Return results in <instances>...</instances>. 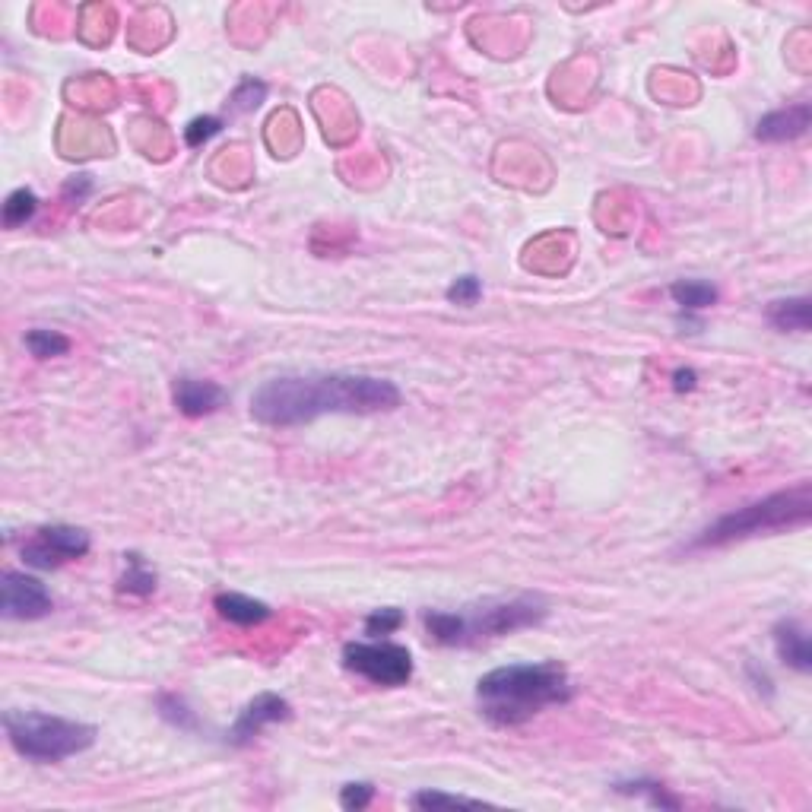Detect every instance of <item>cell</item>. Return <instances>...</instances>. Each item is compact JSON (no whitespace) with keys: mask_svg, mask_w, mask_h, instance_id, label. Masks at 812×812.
I'll use <instances>...</instances> for the list:
<instances>
[{"mask_svg":"<svg viewBox=\"0 0 812 812\" xmlns=\"http://www.w3.org/2000/svg\"><path fill=\"white\" fill-rule=\"evenodd\" d=\"M809 118H812V108L806 102L800 105H790V108H781V112H771L759 121L755 127V137L762 143H784V140H797L806 134L809 127Z\"/></svg>","mask_w":812,"mask_h":812,"instance_id":"8fae6325","label":"cell"},{"mask_svg":"<svg viewBox=\"0 0 812 812\" xmlns=\"http://www.w3.org/2000/svg\"><path fill=\"white\" fill-rule=\"evenodd\" d=\"M571 679L562 663H511L486 673L476 686L479 711L495 727H521L543 708L565 705Z\"/></svg>","mask_w":812,"mask_h":812,"instance_id":"7a4b0ae2","label":"cell"},{"mask_svg":"<svg viewBox=\"0 0 812 812\" xmlns=\"http://www.w3.org/2000/svg\"><path fill=\"white\" fill-rule=\"evenodd\" d=\"M343 667L375 686L397 689L413 676V657L394 641H353L343 648Z\"/></svg>","mask_w":812,"mask_h":812,"instance_id":"8992f818","label":"cell"},{"mask_svg":"<svg viewBox=\"0 0 812 812\" xmlns=\"http://www.w3.org/2000/svg\"><path fill=\"white\" fill-rule=\"evenodd\" d=\"M292 717V708H289V701L280 698V695H273V692H264V695H257L254 701H248V708L238 714V721L232 724L229 730V743L232 746H248L254 736H261L264 727L270 724H280V721H289Z\"/></svg>","mask_w":812,"mask_h":812,"instance_id":"9c48e42d","label":"cell"},{"mask_svg":"<svg viewBox=\"0 0 812 812\" xmlns=\"http://www.w3.org/2000/svg\"><path fill=\"white\" fill-rule=\"evenodd\" d=\"M35 210H39V197H35V191L29 188H16L7 203H4V226L7 229H20L26 226L29 219L35 216Z\"/></svg>","mask_w":812,"mask_h":812,"instance_id":"e0dca14e","label":"cell"},{"mask_svg":"<svg viewBox=\"0 0 812 812\" xmlns=\"http://www.w3.org/2000/svg\"><path fill=\"white\" fill-rule=\"evenodd\" d=\"M774 648H778V657L787 667H793L797 673L812 670V644L797 619H781L774 625Z\"/></svg>","mask_w":812,"mask_h":812,"instance_id":"7c38bea8","label":"cell"},{"mask_svg":"<svg viewBox=\"0 0 812 812\" xmlns=\"http://www.w3.org/2000/svg\"><path fill=\"white\" fill-rule=\"evenodd\" d=\"M416 809H445V806H489L483 800H470V797H454V793H438V790H422L410 800Z\"/></svg>","mask_w":812,"mask_h":812,"instance_id":"ffe728a7","label":"cell"},{"mask_svg":"<svg viewBox=\"0 0 812 812\" xmlns=\"http://www.w3.org/2000/svg\"><path fill=\"white\" fill-rule=\"evenodd\" d=\"M216 613L223 616L226 622L248 629V625H261L264 619H270L273 609L267 603H261V600L245 597V594H219L216 597Z\"/></svg>","mask_w":812,"mask_h":812,"instance_id":"4fadbf2b","label":"cell"},{"mask_svg":"<svg viewBox=\"0 0 812 812\" xmlns=\"http://www.w3.org/2000/svg\"><path fill=\"white\" fill-rule=\"evenodd\" d=\"M372 800H375V787H372V784H365V781H359V784H346V787L340 790V806H343V809H365Z\"/></svg>","mask_w":812,"mask_h":812,"instance_id":"484cf974","label":"cell"},{"mask_svg":"<svg viewBox=\"0 0 812 812\" xmlns=\"http://www.w3.org/2000/svg\"><path fill=\"white\" fill-rule=\"evenodd\" d=\"M124 559H127V571L118 581V590L121 594H134V597H150L156 590V571L146 565L143 556H137V552H131V556H124Z\"/></svg>","mask_w":812,"mask_h":812,"instance_id":"9a60e30c","label":"cell"},{"mask_svg":"<svg viewBox=\"0 0 812 812\" xmlns=\"http://www.w3.org/2000/svg\"><path fill=\"white\" fill-rule=\"evenodd\" d=\"M159 708H162V717L165 721H172V724H178V727H184V730H191L197 721H194V714L188 711V705H184L181 698H175V695H165L162 701H159Z\"/></svg>","mask_w":812,"mask_h":812,"instance_id":"d4e9b609","label":"cell"},{"mask_svg":"<svg viewBox=\"0 0 812 812\" xmlns=\"http://www.w3.org/2000/svg\"><path fill=\"white\" fill-rule=\"evenodd\" d=\"M546 616V606L533 597L505 603H486L473 613H426V629L438 644H470L479 638H498L527 629Z\"/></svg>","mask_w":812,"mask_h":812,"instance_id":"277c9868","label":"cell"},{"mask_svg":"<svg viewBox=\"0 0 812 812\" xmlns=\"http://www.w3.org/2000/svg\"><path fill=\"white\" fill-rule=\"evenodd\" d=\"M4 727L13 749L32 762H64L96 743V727L42 711H7Z\"/></svg>","mask_w":812,"mask_h":812,"instance_id":"5b68a950","label":"cell"},{"mask_svg":"<svg viewBox=\"0 0 812 812\" xmlns=\"http://www.w3.org/2000/svg\"><path fill=\"white\" fill-rule=\"evenodd\" d=\"M89 552V533L80 527L54 524L35 530V537L23 546V559L32 568H58L70 559H80Z\"/></svg>","mask_w":812,"mask_h":812,"instance_id":"52a82bcc","label":"cell"},{"mask_svg":"<svg viewBox=\"0 0 812 812\" xmlns=\"http://www.w3.org/2000/svg\"><path fill=\"white\" fill-rule=\"evenodd\" d=\"M264 96H267V83L248 77V80L238 83V89L232 92L229 108H232V112H251V108H257L264 102Z\"/></svg>","mask_w":812,"mask_h":812,"instance_id":"d6986e66","label":"cell"},{"mask_svg":"<svg viewBox=\"0 0 812 812\" xmlns=\"http://www.w3.org/2000/svg\"><path fill=\"white\" fill-rule=\"evenodd\" d=\"M26 349L35 359H51V356H64L70 349V340L58 334V330H29Z\"/></svg>","mask_w":812,"mask_h":812,"instance_id":"ac0fdd59","label":"cell"},{"mask_svg":"<svg viewBox=\"0 0 812 812\" xmlns=\"http://www.w3.org/2000/svg\"><path fill=\"white\" fill-rule=\"evenodd\" d=\"M400 406L394 381L372 375H283L270 378L251 397V416L264 426L289 429L327 413L368 416Z\"/></svg>","mask_w":812,"mask_h":812,"instance_id":"6da1fadb","label":"cell"},{"mask_svg":"<svg viewBox=\"0 0 812 812\" xmlns=\"http://www.w3.org/2000/svg\"><path fill=\"white\" fill-rule=\"evenodd\" d=\"M616 790H619V793H648L654 806H667V809H676V806H679V800H676V797H667V793H663V787H660V784H654V781H629V784H616Z\"/></svg>","mask_w":812,"mask_h":812,"instance_id":"cb8c5ba5","label":"cell"},{"mask_svg":"<svg viewBox=\"0 0 812 812\" xmlns=\"http://www.w3.org/2000/svg\"><path fill=\"white\" fill-rule=\"evenodd\" d=\"M479 295H483V283H479V276H473V273L457 276V280L448 286V302H454V305H476Z\"/></svg>","mask_w":812,"mask_h":812,"instance_id":"7402d4cb","label":"cell"},{"mask_svg":"<svg viewBox=\"0 0 812 812\" xmlns=\"http://www.w3.org/2000/svg\"><path fill=\"white\" fill-rule=\"evenodd\" d=\"M695 387V372L686 368V372H676V391H692Z\"/></svg>","mask_w":812,"mask_h":812,"instance_id":"4316f807","label":"cell"},{"mask_svg":"<svg viewBox=\"0 0 812 812\" xmlns=\"http://www.w3.org/2000/svg\"><path fill=\"white\" fill-rule=\"evenodd\" d=\"M768 321L778 330H797V334H806L809 330V299L806 295H797V299H781L768 305Z\"/></svg>","mask_w":812,"mask_h":812,"instance_id":"5bb4252c","label":"cell"},{"mask_svg":"<svg viewBox=\"0 0 812 812\" xmlns=\"http://www.w3.org/2000/svg\"><path fill=\"white\" fill-rule=\"evenodd\" d=\"M809 514H812V489H809V483H800L797 489L768 495V498H762V502H755L749 508L724 514L721 521H714L708 530H701L692 546L695 549L727 546V543H736V540L759 537V533L800 527V524L809 521Z\"/></svg>","mask_w":812,"mask_h":812,"instance_id":"3957f363","label":"cell"},{"mask_svg":"<svg viewBox=\"0 0 812 812\" xmlns=\"http://www.w3.org/2000/svg\"><path fill=\"white\" fill-rule=\"evenodd\" d=\"M670 295L676 299V305L689 308V311H698V308H708L717 302V289L705 280H679L670 286Z\"/></svg>","mask_w":812,"mask_h":812,"instance_id":"2e32d148","label":"cell"},{"mask_svg":"<svg viewBox=\"0 0 812 812\" xmlns=\"http://www.w3.org/2000/svg\"><path fill=\"white\" fill-rule=\"evenodd\" d=\"M403 625V613L394 606H387V609H375L372 616L365 619V635H372V638H384V635H391L397 632Z\"/></svg>","mask_w":812,"mask_h":812,"instance_id":"44dd1931","label":"cell"},{"mask_svg":"<svg viewBox=\"0 0 812 812\" xmlns=\"http://www.w3.org/2000/svg\"><path fill=\"white\" fill-rule=\"evenodd\" d=\"M172 400L178 406V413L184 416H210L219 406L226 403V391L213 381H200V378H178L172 387Z\"/></svg>","mask_w":812,"mask_h":812,"instance_id":"30bf717a","label":"cell"},{"mask_svg":"<svg viewBox=\"0 0 812 812\" xmlns=\"http://www.w3.org/2000/svg\"><path fill=\"white\" fill-rule=\"evenodd\" d=\"M219 131H223V121L207 115V118H194L188 127H184V143L188 146H200V143H207L210 137H216Z\"/></svg>","mask_w":812,"mask_h":812,"instance_id":"603a6c76","label":"cell"},{"mask_svg":"<svg viewBox=\"0 0 812 812\" xmlns=\"http://www.w3.org/2000/svg\"><path fill=\"white\" fill-rule=\"evenodd\" d=\"M0 609L7 619H42L51 613V594L39 578L23 571H7L0 584Z\"/></svg>","mask_w":812,"mask_h":812,"instance_id":"ba28073f","label":"cell"}]
</instances>
